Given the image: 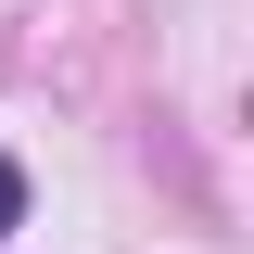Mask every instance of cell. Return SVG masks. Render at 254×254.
<instances>
[{
	"label": "cell",
	"mask_w": 254,
	"mask_h": 254,
	"mask_svg": "<svg viewBox=\"0 0 254 254\" xmlns=\"http://www.w3.org/2000/svg\"><path fill=\"white\" fill-rule=\"evenodd\" d=\"M26 229V165H0V242Z\"/></svg>",
	"instance_id": "obj_1"
}]
</instances>
